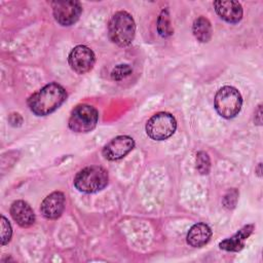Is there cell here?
I'll use <instances>...</instances> for the list:
<instances>
[{
  "mask_svg": "<svg viewBox=\"0 0 263 263\" xmlns=\"http://www.w3.org/2000/svg\"><path fill=\"white\" fill-rule=\"evenodd\" d=\"M66 99L65 88L57 82H50L28 99V106L35 115L45 116L55 111Z\"/></svg>",
  "mask_w": 263,
  "mask_h": 263,
  "instance_id": "6da1fadb",
  "label": "cell"
},
{
  "mask_svg": "<svg viewBox=\"0 0 263 263\" xmlns=\"http://www.w3.org/2000/svg\"><path fill=\"white\" fill-rule=\"evenodd\" d=\"M136 34V24L133 16L123 10L115 12L108 24L109 39L120 47L132 43Z\"/></svg>",
  "mask_w": 263,
  "mask_h": 263,
  "instance_id": "7a4b0ae2",
  "label": "cell"
},
{
  "mask_svg": "<svg viewBox=\"0 0 263 263\" xmlns=\"http://www.w3.org/2000/svg\"><path fill=\"white\" fill-rule=\"evenodd\" d=\"M108 172L99 165H90L80 170L74 178V186L80 192L96 193L108 184Z\"/></svg>",
  "mask_w": 263,
  "mask_h": 263,
  "instance_id": "3957f363",
  "label": "cell"
},
{
  "mask_svg": "<svg viewBox=\"0 0 263 263\" xmlns=\"http://www.w3.org/2000/svg\"><path fill=\"white\" fill-rule=\"evenodd\" d=\"M214 105L220 116L230 119L235 117L240 112L242 98L240 92L235 87L225 85L217 91Z\"/></svg>",
  "mask_w": 263,
  "mask_h": 263,
  "instance_id": "277c9868",
  "label": "cell"
},
{
  "mask_svg": "<svg viewBox=\"0 0 263 263\" xmlns=\"http://www.w3.org/2000/svg\"><path fill=\"white\" fill-rule=\"evenodd\" d=\"M98 120L99 113L95 107L87 104H80L72 110L68 125L74 133H88L96 127Z\"/></svg>",
  "mask_w": 263,
  "mask_h": 263,
  "instance_id": "5b68a950",
  "label": "cell"
},
{
  "mask_svg": "<svg viewBox=\"0 0 263 263\" xmlns=\"http://www.w3.org/2000/svg\"><path fill=\"white\" fill-rule=\"evenodd\" d=\"M145 128L149 138L155 141H163L176 132L177 121L171 113L159 112L147 121Z\"/></svg>",
  "mask_w": 263,
  "mask_h": 263,
  "instance_id": "8992f818",
  "label": "cell"
},
{
  "mask_svg": "<svg viewBox=\"0 0 263 263\" xmlns=\"http://www.w3.org/2000/svg\"><path fill=\"white\" fill-rule=\"evenodd\" d=\"M51 6L54 20L61 26L75 24L82 12V6L78 1H52Z\"/></svg>",
  "mask_w": 263,
  "mask_h": 263,
  "instance_id": "52a82bcc",
  "label": "cell"
},
{
  "mask_svg": "<svg viewBox=\"0 0 263 263\" xmlns=\"http://www.w3.org/2000/svg\"><path fill=\"white\" fill-rule=\"evenodd\" d=\"M68 62L74 72L77 74H85L92 69L96 57L89 47L85 45H77L70 51Z\"/></svg>",
  "mask_w": 263,
  "mask_h": 263,
  "instance_id": "ba28073f",
  "label": "cell"
},
{
  "mask_svg": "<svg viewBox=\"0 0 263 263\" xmlns=\"http://www.w3.org/2000/svg\"><path fill=\"white\" fill-rule=\"evenodd\" d=\"M134 147L135 141L132 137L117 136L104 146L102 154L108 160H118L128 154Z\"/></svg>",
  "mask_w": 263,
  "mask_h": 263,
  "instance_id": "9c48e42d",
  "label": "cell"
},
{
  "mask_svg": "<svg viewBox=\"0 0 263 263\" xmlns=\"http://www.w3.org/2000/svg\"><path fill=\"white\" fill-rule=\"evenodd\" d=\"M65 210V195L61 191H54L48 194L40 205L42 216L48 220H55Z\"/></svg>",
  "mask_w": 263,
  "mask_h": 263,
  "instance_id": "30bf717a",
  "label": "cell"
},
{
  "mask_svg": "<svg viewBox=\"0 0 263 263\" xmlns=\"http://www.w3.org/2000/svg\"><path fill=\"white\" fill-rule=\"evenodd\" d=\"M217 14L229 24H237L242 18V7L237 1H215Z\"/></svg>",
  "mask_w": 263,
  "mask_h": 263,
  "instance_id": "8fae6325",
  "label": "cell"
},
{
  "mask_svg": "<svg viewBox=\"0 0 263 263\" xmlns=\"http://www.w3.org/2000/svg\"><path fill=\"white\" fill-rule=\"evenodd\" d=\"M12 219L23 228L30 227L35 222V214L31 205L24 200H15L10 205Z\"/></svg>",
  "mask_w": 263,
  "mask_h": 263,
  "instance_id": "7c38bea8",
  "label": "cell"
},
{
  "mask_svg": "<svg viewBox=\"0 0 263 263\" xmlns=\"http://www.w3.org/2000/svg\"><path fill=\"white\" fill-rule=\"evenodd\" d=\"M253 230H254L253 224L245 225L234 235L222 240L219 243L220 249L224 250V251H228V252H238V251L242 250L247 238L252 234Z\"/></svg>",
  "mask_w": 263,
  "mask_h": 263,
  "instance_id": "4fadbf2b",
  "label": "cell"
},
{
  "mask_svg": "<svg viewBox=\"0 0 263 263\" xmlns=\"http://www.w3.org/2000/svg\"><path fill=\"white\" fill-rule=\"evenodd\" d=\"M212 236L211 228L204 223L194 224L187 233V243L193 248H201L209 242Z\"/></svg>",
  "mask_w": 263,
  "mask_h": 263,
  "instance_id": "5bb4252c",
  "label": "cell"
},
{
  "mask_svg": "<svg viewBox=\"0 0 263 263\" xmlns=\"http://www.w3.org/2000/svg\"><path fill=\"white\" fill-rule=\"evenodd\" d=\"M192 32L194 37L202 43H206L212 38V25L204 16L197 17L192 25Z\"/></svg>",
  "mask_w": 263,
  "mask_h": 263,
  "instance_id": "9a60e30c",
  "label": "cell"
},
{
  "mask_svg": "<svg viewBox=\"0 0 263 263\" xmlns=\"http://www.w3.org/2000/svg\"><path fill=\"white\" fill-rule=\"evenodd\" d=\"M157 32L161 37H170L173 35V27L168 9H162L157 18Z\"/></svg>",
  "mask_w": 263,
  "mask_h": 263,
  "instance_id": "2e32d148",
  "label": "cell"
},
{
  "mask_svg": "<svg viewBox=\"0 0 263 263\" xmlns=\"http://www.w3.org/2000/svg\"><path fill=\"white\" fill-rule=\"evenodd\" d=\"M196 168L201 175H206L211 168V160L204 151H199L196 154Z\"/></svg>",
  "mask_w": 263,
  "mask_h": 263,
  "instance_id": "e0dca14e",
  "label": "cell"
},
{
  "mask_svg": "<svg viewBox=\"0 0 263 263\" xmlns=\"http://www.w3.org/2000/svg\"><path fill=\"white\" fill-rule=\"evenodd\" d=\"M133 70L127 64H120L113 68L111 72V78L115 81H120L132 74Z\"/></svg>",
  "mask_w": 263,
  "mask_h": 263,
  "instance_id": "ac0fdd59",
  "label": "cell"
},
{
  "mask_svg": "<svg viewBox=\"0 0 263 263\" xmlns=\"http://www.w3.org/2000/svg\"><path fill=\"white\" fill-rule=\"evenodd\" d=\"M11 234H12V229H11L10 223L4 216H1V245L2 246H5L6 243H8V241L11 238Z\"/></svg>",
  "mask_w": 263,
  "mask_h": 263,
  "instance_id": "d6986e66",
  "label": "cell"
},
{
  "mask_svg": "<svg viewBox=\"0 0 263 263\" xmlns=\"http://www.w3.org/2000/svg\"><path fill=\"white\" fill-rule=\"evenodd\" d=\"M238 199V191L235 188L230 189L223 198V204L225 208L231 210L234 209Z\"/></svg>",
  "mask_w": 263,
  "mask_h": 263,
  "instance_id": "ffe728a7",
  "label": "cell"
}]
</instances>
